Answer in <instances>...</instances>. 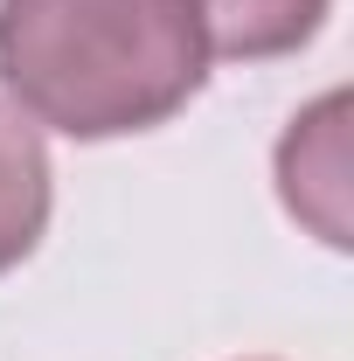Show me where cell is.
Listing matches in <instances>:
<instances>
[{
	"instance_id": "obj_3",
	"label": "cell",
	"mask_w": 354,
	"mask_h": 361,
	"mask_svg": "<svg viewBox=\"0 0 354 361\" xmlns=\"http://www.w3.org/2000/svg\"><path fill=\"white\" fill-rule=\"evenodd\" d=\"M49 202H56V174H49L42 126H28L14 104H0V278L35 257L49 229Z\"/></svg>"
},
{
	"instance_id": "obj_4",
	"label": "cell",
	"mask_w": 354,
	"mask_h": 361,
	"mask_svg": "<svg viewBox=\"0 0 354 361\" xmlns=\"http://www.w3.org/2000/svg\"><path fill=\"white\" fill-rule=\"evenodd\" d=\"M195 7H202V28H209V56L271 63V56L306 49L334 0H195Z\"/></svg>"
},
{
	"instance_id": "obj_1",
	"label": "cell",
	"mask_w": 354,
	"mask_h": 361,
	"mask_svg": "<svg viewBox=\"0 0 354 361\" xmlns=\"http://www.w3.org/2000/svg\"><path fill=\"white\" fill-rule=\"evenodd\" d=\"M195 0H0V90L63 139L153 133L209 84Z\"/></svg>"
},
{
	"instance_id": "obj_2",
	"label": "cell",
	"mask_w": 354,
	"mask_h": 361,
	"mask_svg": "<svg viewBox=\"0 0 354 361\" xmlns=\"http://www.w3.org/2000/svg\"><path fill=\"white\" fill-rule=\"evenodd\" d=\"M278 195L319 243L348 250V97L341 90L299 111L292 133L278 139Z\"/></svg>"
}]
</instances>
